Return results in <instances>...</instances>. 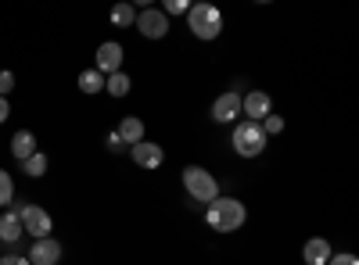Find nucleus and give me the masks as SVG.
<instances>
[{
	"label": "nucleus",
	"mask_w": 359,
	"mask_h": 265,
	"mask_svg": "<svg viewBox=\"0 0 359 265\" xmlns=\"http://www.w3.org/2000/svg\"><path fill=\"white\" fill-rule=\"evenodd\" d=\"M248 222V208H245V201L241 197H233V194H219L216 201H208L205 204V226L212 229V233H237Z\"/></svg>",
	"instance_id": "f257e3e1"
},
{
	"label": "nucleus",
	"mask_w": 359,
	"mask_h": 265,
	"mask_svg": "<svg viewBox=\"0 0 359 265\" xmlns=\"http://www.w3.org/2000/svg\"><path fill=\"white\" fill-rule=\"evenodd\" d=\"M223 25H226V18H223V11H219L216 4H191V11H187V29H191L194 40H201V43L219 40V36H223Z\"/></svg>",
	"instance_id": "f03ea898"
},
{
	"label": "nucleus",
	"mask_w": 359,
	"mask_h": 265,
	"mask_svg": "<svg viewBox=\"0 0 359 265\" xmlns=\"http://www.w3.org/2000/svg\"><path fill=\"white\" fill-rule=\"evenodd\" d=\"M180 183H184V194L194 201V204H208V201H216L223 194L219 180L212 172H208L205 165H187L184 172H180Z\"/></svg>",
	"instance_id": "7ed1b4c3"
},
{
	"label": "nucleus",
	"mask_w": 359,
	"mask_h": 265,
	"mask_svg": "<svg viewBox=\"0 0 359 265\" xmlns=\"http://www.w3.org/2000/svg\"><path fill=\"white\" fill-rule=\"evenodd\" d=\"M230 143H233V155L237 158H245V162H252V158H259L266 147H269V140H266V133L259 129V122H233V129H230Z\"/></svg>",
	"instance_id": "20e7f679"
},
{
	"label": "nucleus",
	"mask_w": 359,
	"mask_h": 265,
	"mask_svg": "<svg viewBox=\"0 0 359 265\" xmlns=\"http://www.w3.org/2000/svg\"><path fill=\"white\" fill-rule=\"evenodd\" d=\"M133 29H137L144 40H165L169 29H172V22L162 15V8H144V11H137Z\"/></svg>",
	"instance_id": "39448f33"
},
{
	"label": "nucleus",
	"mask_w": 359,
	"mask_h": 265,
	"mask_svg": "<svg viewBox=\"0 0 359 265\" xmlns=\"http://www.w3.org/2000/svg\"><path fill=\"white\" fill-rule=\"evenodd\" d=\"M18 215H22V229H25L33 241H43V237H50L54 219H50V212H47V208H40V204H22V208H18Z\"/></svg>",
	"instance_id": "423d86ee"
},
{
	"label": "nucleus",
	"mask_w": 359,
	"mask_h": 265,
	"mask_svg": "<svg viewBox=\"0 0 359 265\" xmlns=\"http://www.w3.org/2000/svg\"><path fill=\"white\" fill-rule=\"evenodd\" d=\"M130 158H133V165H137V169L155 172V169H162V165H165V147H162V143H155V140H140V143H133V147H130Z\"/></svg>",
	"instance_id": "0eeeda50"
},
{
	"label": "nucleus",
	"mask_w": 359,
	"mask_h": 265,
	"mask_svg": "<svg viewBox=\"0 0 359 265\" xmlns=\"http://www.w3.org/2000/svg\"><path fill=\"white\" fill-rule=\"evenodd\" d=\"M212 122L216 126H233V122H241V94L237 90H226V94H219L216 101H212Z\"/></svg>",
	"instance_id": "6e6552de"
},
{
	"label": "nucleus",
	"mask_w": 359,
	"mask_h": 265,
	"mask_svg": "<svg viewBox=\"0 0 359 265\" xmlns=\"http://www.w3.org/2000/svg\"><path fill=\"white\" fill-rule=\"evenodd\" d=\"M123 57H126L123 43H118V40H104V43L97 47V54H94V69L108 79V76H115V72H123Z\"/></svg>",
	"instance_id": "1a4fd4ad"
},
{
	"label": "nucleus",
	"mask_w": 359,
	"mask_h": 265,
	"mask_svg": "<svg viewBox=\"0 0 359 265\" xmlns=\"http://www.w3.org/2000/svg\"><path fill=\"white\" fill-rule=\"evenodd\" d=\"M269 111H273V97H269L266 90H248V94H241V119H245V122H262Z\"/></svg>",
	"instance_id": "9d476101"
},
{
	"label": "nucleus",
	"mask_w": 359,
	"mask_h": 265,
	"mask_svg": "<svg viewBox=\"0 0 359 265\" xmlns=\"http://www.w3.org/2000/svg\"><path fill=\"white\" fill-rule=\"evenodd\" d=\"M29 265H57L62 262V244H57L54 237H43V241H33V248H29Z\"/></svg>",
	"instance_id": "9b49d317"
},
{
	"label": "nucleus",
	"mask_w": 359,
	"mask_h": 265,
	"mask_svg": "<svg viewBox=\"0 0 359 265\" xmlns=\"http://www.w3.org/2000/svg\"><path fill=\"white\" fill-rule=\"evenodd\" d=\"M115 133H118V140H123L126 147H133V143H140V140H147L144 133V119H137V115H123L118 119V126H115Z\"/></svg>",
	"instance_id": "f8f14e48"
},
{
	"label": "nucleus",
	"mask_w": 359,
	"mask_h": 265,
	"mask_svg": "<svg viewBox=\"0 0 359 265\" xmlns=\"http://www.w3.org/2000/svg\"><path fill=\"white\" fill-rule=\"evenodd\" d=\"M331 255H334V248H331V241H327V237H309L302 244L306 265H327V258H331Z\"/></svg>",
	"instance_id": "ddd939ff"
},
{
	"label": "nucleus",
	"mask_w": 359,
	"mask_h": 265,
	"mask_svg": "<svg viewBox=\"0 0 359 265\" xmlns=\"http://www.w3.org/2000/svg\"><path fill=\"white\" fill-rule=\"evenodd\" d=\"M22 215H18V208H8L4 215H0V241L4 244H15V241H22Z\"/></svg>",
	"instance_id": "4468645a"
},
{
	"label": "nucleus",
	"mask_w": 359,
	"mask_h": 265,
	"mask_svg": "<svg viewBox=\"0 0 359 265\" xmlns=\"http://www.w3.org/2000/svg\"><path fill=\"white\" fill-rule=\"evenodd\" d=\"M11 155H15L18 162L33 158V155H36V136L29 133V129H18V133L11 136Z\"/></svg>",
	"instance_id": "2eb2a0df"
},
{
	"label": "nucleus",
	"mask_w": 359,
	"mask_h": 265,
	"mask_svg": "<svg viewBox=\"0 0 359 265\" xmlns=\"http://www.w3.org/2000/svg\"><path fill=\"white\" fill-rule=\"evenodd\" d=\"M104 90H108V97L123 101V97H130V90H133V79H130L126 72H115V76L104 79Z\"/></svg>",
	"instance_id": "dca6fc26"
},
{
	"label": "nucleus",
	"mask_w": 359,
	"mask_h": 265,
	"mask_svg": "<svg viewBox=\"0 0 359 265\" xmlns=\"http://www.w3.org/2000/svg\"><path fill=\"white\" fill-rule=\"evenodd\" d=\"M76 86H79V94L94 97V94H101V90H104V76H101L97 69H86V72H79Z\"/></svg>",
	"instance_id": "f3484780"
},
{
	"label": "nucleus",
	"mask_w": 359,
	"mask_h": 265,
	"mask_svg": "<svg viewBox=\"0 0 359 265\" xmlns=\"http://www.w3.org/2000/svg\"><path fill=\"white\" fill-rule=\"evenodd\" d=\"M133 22H137V8L133 4H115L111 8V25L115 29H133Z\"/></svg>",
	"instance_id": "a211bd4d"
},
{
	"label": "nucleus",
	"mask_w": 359,
	"mask_h": 265,
	"mask_svg": "<svg viewBox=\"0 0 359 265\" xmlns=\"http://www.w3.org/2000/svg\"><path fill=\"white\" fill-rule=\"evenodd\" d=\"M47 169H50V158H47L43 151H36L33 158H25V162H22V172H25V176H33V180H40Z\"/></svg>",
	"instance_id": "6ab92c4d"
},
{
	"label": "nucleus",
	"mask_w": 359,
	"mask_h": 265,
	"mask_svg": "<svg viewBox=\"0 0 359 265\" xmlns=\"http://www.w3.org/2000/svg\"><path fill=\"white\" fill-rule=\"evenodd\" d=\"M284 126H287V122H284V115H277V111H269L266 119L259 122V129L266 133V140H269V136H280V133H284Z\"/></svg>",
	"instance_id": "aec40b11"
},
{
	"label": "nucleus",
	"mask_w": 359,
	"mask_h": 265,
	"mask_svg": "<svg viewBox=\"0 0 359 265\" xmlns=\"http://www.w3.org/2000/svg\"><path fill=\"white\" fill-rule=\"evenodd\" d=\"M11 201H15V180H11V172L0 169V208H8Z\"/></svg>",
	"instance_id": "412c9836"
},
{
	"label": "nucleus",
	"mask_w": 359,
	"mask_h": 265,
	"mask_svg": "<svg viewBox=\"0 0 359 265\" xmlns=\"http://www.w3.org/2000/svg\"><path fill=\"white\" fill-rule=\"evenodd\" d=\"M187 11H191V0H165V8H162V15H165L169 22L180 18V15L187 18Z\"/></svg>",
	"instance_id": "4be33fe9"
},
{
	"label": "nucleus",
	"mask_w": 359,
	"mask_h": 265,
	"mask_svg": "<svg viewBox=\"0 0 359 265\" xmlns=\"http://www.w3.org/2000/svg\"><path fill=\"white\" fill-rule=\"evenodd\" d=\"M327 265H359V258L352 251H334L331 258H327Z\"/></svg>",
	"instance_id": "5701e85b"
},
{
	"label": "nucleus",
	"mask_w": 359,
	"mask_h": 265,
	"mask_svg": "<svg viewBox=\"0 0 359 265\" xmlns=\"http://www.w3.org/2000/svg\"><path fill=\"white\" fill-rule=\"evenodd\" d=\"M104 143H108V151H111V155H123V151H130V147H126L123 140H118V133H115V129L104 136Z\"/></svg>",
	"instance_id": "b1692460"
},
{
	"label": "nucleus",
	"mask_w": 359,
	"mask_h": 265,
	"mask_svg": "<svg viewBox=\"0 0 359 265\" xmlns=\"http://www.w3.org/2000/svg\"><path fill=\"white\" fill-rule=\"evenodd\" d=\"M11 90H15V72L4 69V72H0V97H8Z\"/></svg>",
	"instance_id": "393cba45"
},
{
	"label": "nucleus",
	"mask_w": 359,
	"mask_h": 265,
	"mask_svg": "<svg viewBox=\"0 0 359 265\" xmlns=\"http://www.w3.org/2000/svg\"><path fill=\"white\" fill-rule=\"evenodd\" d=\"M0 265H29V258H22V255H0Z\"/></svg>",
	"instance_id": "a878e982"
},
{
	"label": "nucleus",
	"mask_w": 359,
	"mask_h": 265,
	"mask_svg": "<svg viewBox=\"0 0 359 265\" xmlns=\"http://www.w3.org/2000/svg\"><path fill=\"white\" fill-rule=\"evenodd\" d=\"M8 115H11V104H8V97H0V126L8 122Z\"/></svg>",
	"instance_id": "bb28decb"
}]
</instances>
